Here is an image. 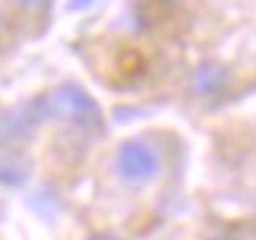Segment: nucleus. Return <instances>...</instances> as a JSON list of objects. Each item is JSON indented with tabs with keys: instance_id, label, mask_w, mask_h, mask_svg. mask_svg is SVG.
<instances>
[{
	"instance_id": "1",
	"label": "nucleus",
	"mask_w": 256,
	"mask_h": 240,
	"mask_svg": "<svg viewBox=\"0 0 256 240\" xmlns=\"http://www.w3.org/2000/svg\"><path fill=\"white\" fill-rule=\"evenodd\" d=\"M180 142L171 130H136L102 152V180L120 196H152L177 168Z\"/></svg>"
},
{
	"instance_id": "2",
	"label": "nucleus",
	"mask_w": 256,
	"mask_h": 240,
	"mask_svg": "<svg viewBox=\"0 0 256 240\" xmlns=\"http://www.w3.org/2000/svg\"><path fill=\"white\" fill-rule=\"evenodd\" d=\"M44 117V133L51 136V148L60 152V162H82L104 136V111L80 82H57L38 92Z\"/></svg>"
},
{
	"instance_id": "3",
	"label": "nucleus",
	"mask_w": 256,
	"mask_h": 240,
	"mask_svg": "<svg viewBox=\"0 0 256 240\" xmlns=\"http://www.w3.org/2000/svg\"><path fill=\"white\" fill-rule=\"evenodd\" d=\"M44 136V117L38 95L26 102L0 104V148H26L32 152L35 142Z\"/></svg>"
},
{
	"instance_id": "4",
	"label": "nucleus",
	"mask_w": 256,
	"mask_h": 240,
	"mask_svg": "<svg viewBox=\"0 0 256 240\" xmlns=\"http://www.w3.org/2000/svg\"><path fill=\"white\" fill-rule=\"evenodd\" d=\"M35 177V155L26 148H0V186L22 190Z\"/></svg>"
},
{
	"instance_id": "5",
	"label": "nucleus",
	"mask_w": 256,
	"mask_h": 240,
	"mask_svg": "<svg viewBox=\"0 0 256 240\" xmlns=\"http://www.w3.org/2000/svg\"><path fill=\"white\" fill-rule=\"evenodd\" d=\"M54 0H10V19H13V32L22 28L26 35H38L48 26Z\"/></svg>"
},
{
	"instance_id": "6",
	"label": "nucleus",
	"mask_w": 256,
	"mask_h": 240,
	"mask_svg": "<svg viewBox=\"0 0 256 240\" xmlns=\"http://www.w3.org/2000/svg\"><path fill=\"white\" fill-rule=\"evenodd\" d=\"M224 86H228V70L218 64H202L190 76V88L200 98H215L218 92H224Z\"/></svg>"
},
{
	"instance_id": "7",
	"label": "nucleus",
	"mask_w": 256,
	"mask_h": 240,
	"mask_svg": "<svg viewBox=\"0 0 256 240\" xmlns=\"http://www.w3.org/2000/svg\"><path fill=\"white\" fill-rule=\"evenodd\" d=\"M82 240H130V237L120 234V231H114V228H92Z\"/></svg>"
},
{
	"instance_id": "8",
	"label": "nucleus",
	"mask_w": 256,
	"mask_h": 240,
	"mask_svg": "<svg viewBox=\"0 0 256 240\" xmlns=\"http://www.w3.org/2000/svg\"><path fill=\"white\" fill-rule=\"evenodd\" d=\"M10 32H13V19H10V10H6V6H0V51H4V44H6Z\"/></svg>"
},
{
	"instance_id": "9",
	"label": "nucleus",
	"mask_w": 256,
	"mask_h": 240,
	"mask_svg": "<svg viewBox=\"0 0 256 240\" xmlns=\"http://www.w3.org/2000/svg\"><path fill=\"white\" fill-rule=\"evenodd\" d=\"M200 240H240V237L231 234V231H224V228H215V231H206Z\"/></svg>"
},
{
	"instance_id": "10",
	"label": "nucleus",
	"mask_w": 256,
	"mask_h": 240,
	"mask_svg": "<svg viewBox=\"0 0 256 240\" xmlns=\"http://www.w3.org/2000/svg\"><path fill=\"white\" fill-rule=\"evenodd\" d=\"M158 4H168V6H177V4H184V0H158Z\"/></svg>"
},
{
	"instance_id": "11",
	"label": "nucleus",
	"mask_w": 256,
	"mask_h": 240,
	"mask_svg": "<svg viewBox=\"0 0 256 240\" xmlns=\"http://www.w3.org/2000/svg\"><path fill=\"white\" fill-rule=\"evenodd\" d=\"M253 186H256V168H253Z\"/></svg>"
},
{
	"instance_id": "12",
	"label": "nucleus",
	"mask_w": 256,
	"mask_h": 240,
	"mask_svg": "<svg viewBox=\"0 0 256 240\" xmlns=\"http://www.w3.org/2000/svg\"><path fill=\"white\" fill-rule=\"evenodd\" d=\"M253 240H256V237H253Z\"/></svg>"
}]
</instances>
